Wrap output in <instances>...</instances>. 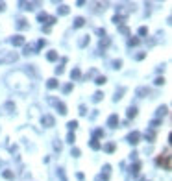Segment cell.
Returning <instances> with one entry per match:
<instances>
[{
	"label": "cell",
	"instance_id": "obj_9",
	"mask_svg": "<svg viewBox=\"0 0 172 181\" xmlns=\"http://www.w3.org/2000/svg\"><path fill=\"white\" fill-rule=\"evenodd\" d=\"M56 87H58V80H54V78L48 80V89H56Z\"/></svg>",
	"mask_w": 172,
	"mask_h": 181
},
{
	"label": "cell",
	"instance_id": "obj_16",
	"mask_svg": "<svg viewBox=\"0 0 172 181\" xmlns=\"http://www.w3.org/2000/svg\"><path fill=\"white\" fill-rule=\"evenodd\" d=\"M58 11H59V15H67V13H68V8H67V6H61Z\"/></svg>",
	"mask_w": 172,
	"mask_h": 181
},
{
	"label": "cell",
	"instance_id": "obj_24",
	"mask_svg": "<svg viewBox=\"0 0 172 181\" xmlns=\"http://www.w3.org/2000/svg\"><path fill=\"white\" fill-rule=\"evenodd\" d=\"M139 33H141V35H146V33H148V30L142 26V28H139Z\"/></svg>",
	"mask_w": 172,
	"mask_h": 181
},
{
	"label": "cell",
	"instance_id": "obj_2",
	"mask_svg": "<svg viewBox=\"0 0 172 181\" xmlns=\"http://www.w3.org/2000/svg\"><path fill=\"white\" fill-rule=\"evenodd\" d=\"M19 55L15 52H11L9 55H6V57H0V65H4V63H11V61H17Z\"/></svg>",
	"mask_w": 172,
	"mask_h": 181
},
{
	"label": "cell",
	"instance_id": "obj_19",
	"mask_svg": "<svg viewBox=\"0 0 172 181\" xmlns=\"http://www.w3.org/2000/svg\"><path fill=\"white\" fill-rule=\"evenodd\" d=\"M37 19L41 20V22H45V20L48 19V15H46V13H39V15H37Z\"/></svg>",
	"mask_w": 172,
	"mask_h": 181
},
{
	"label": "cell",
	"instance_id": "obj_6",
	"mask_svg": "<svg viewBox=\"0 0 172 181\" xmlns=\"http://www.w3.org/2000/svg\"><path fill=\"white\" fill-rule=\"evenodd\" d=\"M11 43L15 45V46H22V45H24V37H22V35H15V37L11 39Z\"/></svg>",
	"mask_w": 172,
	"mask_h": 181
},
{
	"label": "cell",
	"instance_id": "obj_20",
	"mask_svg": "<svg viewBox=\"0 0 172 181\" xmlns=\"http://www.w3.org/2000/svg\"><path fill=\"white\" fill-rule=\"evenodd\" d=\"M67 142H74V133H72V131H68V135H67Z\"/></svg>",
	"mask_w": 172,
	"mask_h": 181
},
{
	"label": "cell",
	"instance_id": "obj_18",
	"mask_svg": "<svg viewBox=\"0 0 172 181\" xmlns=\"http://www.w3.org/2000/svg\"><path fill=\"white\" fill-rule=\"evenodd\" d=\"M139 168H141V163H135V164L132 166V172H133V174H139Z\"/></svg>",
	"mask_w": 172,
	"mask_h": 181
},
{
	"label": "cell",
	"instance_id": "obj_10",
	"mask_svg": "<svg viewBox=\"0 0 172 181\" xmlns=\"http://www.w3.org/2000/svg\"><path fill=\"white\" fill-rule=\"evenodd\" d=\"M80 74H81V72H80V68H74V70L71 72V76H72V80H78V78H80Z\"/></svg>",
	"mask_w": 172,
	"mask_h": 181
},
{
	"label": "cell",
	"instance_id": "obj_11",
	"mask_svg": "<svg viewBox=\"0 0 172 181\" xmlns=\"http://www.w3.org/2000/svg\"><path fill=\"white\" fill-rule=\"evenodd\" d=\"M67 126H68V129L72 131V129H76V128H78V122H76V120H71V122L67 124Z\"/></svg>",
	"mask_w": 172,
	"mask_h": 181
},
{
	"label": "cell",
	"instance_id": "obj_14",
	"mask_svg": "<svg viewBox=\"0 0 172 181\" xmlns=\"http://www.w3.org/2000/svg\"><path fill=\"white\" fill-rule=\"evenodd\" d=\"M91 148H93V150H98V148H100V142L96 141V139H93V141H91Z\"/></svg>",
	"mask_w": 172,
	"mask_h": 181
},
{
	"label": "cell",
	"instance_id": "obj_23",
	"mask_svg": "<svg viewBox=\"0 0 172 181\" xmlns=\"http://www.w3.org/2000/svg\"><path fill=\"white\" fill-rule=\"evenodd\" d=\"M4 177H8V179H13V174H11L9 170H6V172H4Z\"/></svg>",
	"mask_w": 172,
	"mask_h": 181
},
{
	"label": "cell",
	"instance_id": "obj_5",
	"mask_svg": "<svg viewBox=\"0 0 172 181\" xmlns=\"http://www.w3.org/2000/svg\"><path fill=\"white\" fill-rule=\"evenodd\" d=\"M107 126L109 128H117V126H119V115H111V116H109L107 118Z\"/></svg>",
	"mask_w": 172,
	"mask_h": 181
},
{
	"label": "cell",
	"instance_id": "obj_8",
	"mask_svg": "<svg viewBox=\"0 0 172 181\" xmlns=\"http://www.w3.org/2000/svg\"><path fill=\"white\" fill-rule=\"evenodd\" d=\"M46 59H48V61H56V59H58V54H56V52H48V54H46Z\"/></svg>",
	"mask_w": 172,
	"mask_h": 181
},
{
	"label": "cell",
	"instance_id": "obj_33",
	"mask_svg": "<svg viewBox=\"0 0 172 181\" xmlns=\"http://www.w3.org/2000/svg\"><path fill=\"white\" fill-rule=\"evenodd\" d=\"M4 8H6V4H4V2H0V11H4Z\"/></svg>",
	"mask_w": 172,
	"mask_h": 181
},
{
	"label": "cell",
	"instance_id": "obj_12",
	"mask_svg": "<svg viewBox=\"0 0 172 181\" xmlns=\"http://www.w3.org/2000/svg\"><path fill=\"white\" fill-rule=\"evenodd\" d=\"M58 109H59V113H61V115H65V113H67L65 103H59V102H58Z\"/></svg>",
	"mask_w": 172,
	"mask_h": 181
},
{
	"label": "cell",
	"instance_id": "obj_21",
	"mask_svg": "<svg viewBox=\"0 0 172 181\" xmlns=\"http://www.w3.org/2000/svg\"><path fill=\"white\" fill-rule=\"evenodd\" d=\"M102 96H104V94H102V93H100V90H98V93H96V94H94V102H100V100H102Z\"/></svg>",
	"mask_w": 172,
	"mask_h": 181
},
{
	"label": "cell",
	"instance_id": "obj_1",
	"mask_svg": "<svg viewBox=\"0 0 172 181\" xmlns=\"http://www.w3.org/2000/svg\"><path fill=\"white\" fill-rule=\"evenodd\" d=\"M157 164H161L165 170H170V150H165V154H161L155 159Z\"/></svg>",
	"mask_w": 172,
	"mask_h": 181
},
{
	"label": "cell",
	"instance_id": "obj_27",
	"mask_svg": "<svg viewBox=\"0 0 172 181\" xmlns=\"http://www.w3.org/2000/svg\"><path fill=\"white\" fill-rule=\"evenodd\" d=\"M163 83H165V78H157L155 80V85H163Z\"/></svg>",
	"mask_w": 172,
	"mask_h": 181
},
{
	"label": "cell",
	"instance_id": "obj_13",
	"mask_svg": "<svg viewBox=\"0 0 172 181\" xmlns=\"http://www.w3.org/2000/svg\"><path fill=\"white\" fill-rule=\"evenodd\" d=\"M167 111H168V107H159V109H157V116H165V115H167Z\"/></svg>",
	"mask_w": 172,
	"mask_h": 181
},
{
	"label": "cell",
	"instance_id": "obj_30",
	"mask_svg": "<svg viewBox=\"0 0 172 181\" xmlns=\"http://www.w3.org/2000/svg\"><path fill=\"white\" fill-rule=\"evenodd\" d=\"M72 155H74V157H78V155H80V150H78V148H74V150H72Z\"/></svg>",
	"mask_w": 172,
	"mask_h": 181
},
{
	"label": "cell",
	"instance_id": "obj_15",
	"mask_svg": "<svg viewBox=\"0 0 172 181\" xmlns=\"http://www.w3.org/2000/svg\"><path fill=\"white\" fill-rule=\"evenodd\" d=\"M107 80H106V76H98V78H96V83H98V85H104Z\"/></svg>",
	"mask_w": 172,
	"mask_h": 181
},
{
	"label": "cell",
	"instance_id": "obj_29",
	"mask_svg": "<svg viewBox=\"0 0 172 181\" xmlns=\"http://www.w3.org/2000/svg\"><path fill=\"white\" fill-rule=\"evenodd\" d=\"M130 45H132V46L133 45H139V39H130Z\"/></svg>",
	"mask_w": 172,
	"mask_h": 181
},
{
	"label": "cell",
	"instance_id": "obj_32",
	"mask_svg": "<svg viewBox=\"0 0 172 181\" xmlns=\"http://www.w3.org/2000/svg\"><path fill=\"white\" fill-rule=\"evenodd\" d=\"M96 181H107V177H104V176H98V177H96Z\"/></svg>",
	"mask_w": 172,
	"mask_h": 181
},
{
	"label": "cell",
	"instance_id": "obj_31",
	"mask_svg": "<svg viewBox=\"0 0 172 181\" xmlns=\"http://www.w3.org/2000/svg\"><path fill=\"white\" fill-rule=\"evenodd\" d=\"M113 65H115V68H120V67H122V61H115Z\"/></svg>",
	"mask_w": 172,
	"mask_h": 181
},
{
	"label": "cell",
	"instance_id": "obj_28",
	"mask_svg": "<svg viewBox=\"0 0 172 181\" xmlns=\"http://www.w3.org/2000/svg\"><path fill=\"white\" fill-rule=\"evenodd\" d=\"M113 20H115V22H117V24H122V20H124V19H122V17H115Z\"/></svg>",
	"mask_w": 172,
	"mask_h": 181
},
{
	"label": "cell",
	"instance_id": "obj_4",
	"mask_svg": "<svg viewBox=\"0 0 172 181\" xmlns=\"http://www.w3.org/2000/svg\"><path fill=\"white\" fill-rule=\"evenodd\" d=\"M139 139H141L139 131H133V133L128 135V142H130V144H137V142H139Z\"/></svg>",
	"mask_w": 172,
	"mask_h": 181
},
{
	"label": "cell",
	"instance_id": "obj_7",
	"mask_svg": "<svg viewBox=\"0 0 172 181\" xmlns=\"http://www.w3.org/2000/svg\"><path fill=\"white\" fill-rule=\"evenodd\" d=\"M83 24H85V20L81 19V17H76V20H74V26H76V28H81Z\"/></svg>",
	"mask_w": 172,
	"mask_h": 181
},
{
	"label": "cell",
	"instance_id": "obj_26",
	"mask_svg": "<svg viewBox=\"0 0 172 181\" xmlns=\"http://www.w3.org/2000/svg\"><path fill=\"white\" fill-rule=\"evenodd\" d=\"M19 28H26V20H24V19L19 20Z\"/></svg>",
	"mask_w": 172,
	"mask_h": 181
},
{
	"label": "cell",
	"instance_id": "obj_22",
	"mask_svg": "<svg viewBox=\"0 0 172 181\" xmlns=\"http://www.w3.org/2000/svg\"><path fill=\"white\" fill-rule=\"evenodd\" d=\"M113 150H115V144H111V142L106 144V152H113Z\"/></svg>",
	"mask_w": 172,
	"mask_h": 181
},
{
	"label": "cell",
	"instance_id": "obj_3",
	"mask_svg": "<svg viewBox=\"0 0 172 181\" xmlns=\"http://www.w3.org/2000/svg\"><path fill=\"white\" fill-rule=\"evenodd\" d=\"M54 124H56V120H54V116H52V115H45V116H43V126L52 128Z\"/></svg>",
	"mask_w": 172,
	"mask_h": 181
},
{
	"label": "cell",
	"instance_id": "obj_17",
	"mask_svg": "<svg viewBox=\"0 0 172 181\" xmlns=\"http://www.w3.org/2000/svg\"><path fill=\"white\" fill-rule=\"evenodd\" d=\"M135 115H137V109H135V107H130V109H128V116L132 118V116H135Z\"/></svg>",
	"mask_w": 172,
	"mask_h": 181
},
{
	"label": "cell",
	"instance_id": "obj_25",
	"mask_svg": "<svg viewBox=\"0 0 172 181\" xmlns=\"http://www.w3.org/2000/svg\"><path fill=\"white\" fill-rule=\"evenodd\" d=\"M71 89H72V83H67L63 90H65V93H71Z\"/></svg>",
	"mask_w": 172,
	"mask_h": 181
}]
</instances>
